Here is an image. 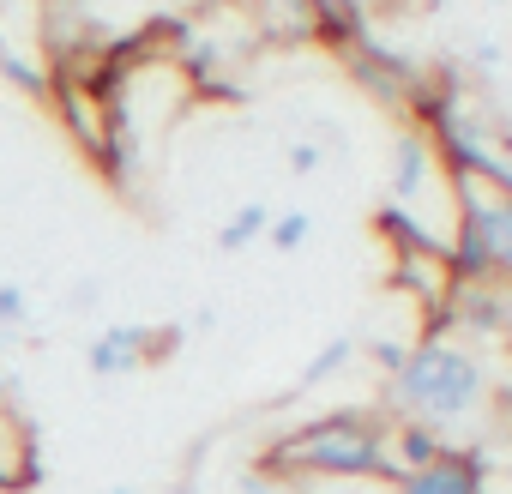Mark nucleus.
Here are the masks:
<instances>
[{
    "instance_id": "f257e3e1",
    "label": "nucleus",
    "mask_w": 512,
    "mask_h": 494,
    "mask_svg": "<svg viewBox=\"0 0 512 494\" xmlns=\"http://www.w3.org/2000/svg\"><path fill=\"white\" fill-rule=\"evenodd\" d=\"M386 428L392 416L380 404H350V410H326L290 434H278L260 452V476L272 482H296V476H380L392 482L386 464Z\"/></svg>"
},
{
    "instance_id": "f03ea898",
    "label": "nucleus",
    "mask_w": 512,
    "mask_h": 494,
    "mask_svg": "<svg viewBox=\"0 0 512 494\" xmlns=\"http://www.w3.org/2000/svg\"><path fill=\"white\" fill-rule=\"evenodd\" d=\"M482 404H488V374H482V362H476L470 350H458V344H422V338L410 344L404 368L386 380V398H380L386 416L428 422V428H440L446 440H452V428L470 422Z\"/></svg>"
},
{
    "instance_id": "7ed1b4c3",
    "label": "nucleus",
    "mask_w": 512,
    "mask_h": 494,
    "mask_svg": "<svg viewBox=\"0 0 512 494\" xmlns=\"http://www.w3.org/2000/svg\"><path fill=\"white\" fill-rule=\"evenodd\" d=\"M452 193H458V229L482 241V254L494 260V278L512 284V199L470 181V175H446Z\"/></svg>"
},
{
    "instance_id": "20e7f679",
    "label": "nucleus",
    "mask_w": 512,
    "mask_h": 494,
    "mask_svg": "<svg viewBox=\"0 0 512 494\" xmlns=\"http://www.w3.org/2000/svg\"><path fill=\"white\" fill-rule=\"evenodd\" d=\"M488 470H494V458H488L482 440H464V446L452 440L434 464L398 476L392 494H488Z\"/></svg>"
},
{
    "instance_id": "39448f33",
    "label": "nucleus",
    "mask_w": 512,
    "mask_h": 494,
    "mask_svg": "<svg viewBox=\"0 0 512 494\" xmlns=\"http://www.w3.org/2000/svg\"><path fill=\"white\" fill-rule=\"evenodd\" d=\"M175 344H181V326H109L85 350V368L97 380H115V374H133L157 356H175Z\"/></svg>"
},
{
    "instance_id": "423d86ee",
    "label": "nucleus",
    "mask_w": 512,
    "mask_h": 494,
    "mask_svg": "<svg viewBox=\"0 0 512 494\" xmlns=\"http://www.w3.org/2000/svg\"><path fill=\"white\" fill-rule=\"evenodd\" d=\"M344 73H350L380 109H410V97H416V85H422L428 67H416L404 49H380V43H368V49L344 55Z\"/></svg>"
},
{
    "instance_id": "0eeeda50",
    "label": "nucleus",
    "mask_w": 512,
    "mask_h": 494,
    "mask_svg": "<svg viewBox=\"0 0 512 494\" xmlns=\"http://www.w3.org/2000/svg\"><path fill=\"white\" fill-rule=\"evenodd\" d=\"M49 109L61 115V127H67V139L97 163L103 157V145H109V115H103V103L79 85V79H61V73H49Z\"/></svg>"
},
{
    "instance_id": "6e6552de",
    "label": "nucleus",
    "mask_w": 512,
    "mask_h": 494,
    "mask_svg": "<svg viewBox=\"0 0 512 494\" xmlns=\"http://www.w3.org/2000/svg\"><path fill=\"white\" fill-rule=\"evenodd\" d=\"M308 19H314V43L332 49L338 61L374 43V25H368L362 0H308Z\"/></svg>"
},
{
    "instance_id": "1a4fd4ad",
    "label": "nucleus",
    "mask_w": 512,
    "mask_h": 494,
    "mask_svg": "<svg viewBox=\"0 0 512 494\" xmlns=\"http://www.w3.org/2000/svg\"><path fill=\"white\" fill-rule=\"evenodd\" d=\"M452 314H458V332L506 338V326H512V284H452Z\"/></svg>"
},
{
    "instance_id": "9d476101",
    "label": "nucleus",
    "mask_w": 512,
    "mask_h": 494,
    "mask_svg": "<svg viewBox=\"0 0 512 494\" xmlns=\"http://www.w3.org/2000/svg\"><path fill=\"white\" fill-rule=\"evenodd\" d=\"M374 235L392 247L398 260H416V254H440V260H446V241H440L410 205H398V199H380V205H374Z\"/></svg>"
},
{
    "instance_id": "9b49d317",
    "label": "nucleus",
    "mask_w": 512,
    "mask_h": 494,
    "mask_svg": "<svg viewBox=\"0 0 512 494\" xmlns=\"http://www.w3.org/2000/svg\"><path fill=\"white\" fill-rule=\"evenodd\" d=\"M446 446H452V440H446L440 428L410 422V416H392V428H386V464H392V482L410 476V470H422V464H434Z\"/></svg>"
},
{
    "instance_id": "f8f14e48",
    "label": "nucleus",
    "mask_w": 512,
    "mask_h": 494,
    "mask_svg": "<svg viewBox=\"0 0 512 494\" xmlns=\"http://www.w3.org/2000/svg\"><path fill=\"white\" fill-rule=\"evenodd\" d=\"M37 476H43L37 446H31V434H25V422L7 410V398H0V494H25Z\"/></svg>"
},
{
    "instance_id": "ddd939ff",
    "label": "nucleus",
    "mask_w": 512,
    "mask_h": 494,
    "mask_svg": "<svg viewBox=\"0 0 512 494\" xmlns=\"http://www.w3.org/2000/svg\"><path fill=\"white\" fill-rule=\"evenodd\" d=\"M428 175H434V145H428V133L404 127L398 145H392V163H386V187H392V199L410 205V199L428 187Z\"/></svg>"
},
{
    "instance_id": "4468645a",
    "label": "nucleus",
    "mask_w": 512,
    "mask_h": 494,
    "mask_svg": "<svg viewBox=\"0 0 512 494\" xmlns=\"http://www.w3.org/2000/svg\"><path fill=\"white\" fill-rule=\"evenodd\" d=\"M386 284H392L398 296L422 302V308H434V302H446V296H452V278H446V260H440V254H416V260H398Z\"/></svg>"
},
{
    "instance_id": "2eb2a0df",
    "label": "nucleus",
    "mask_w": 512,
    "mask_h": 494,
    "mask_svg": "<svg viewBox=\"0 0 512 494\" xmlns=\"http://www.w3.org/2000/svg\"><path fill=\"white\" fill-rule=\"evenodd\" d=\"M260 31L278 43H314V19H308V0H260Z\"/></svg>"
},
{
    "instance_id": "dca6fc26",
    "label": "nucleus",
    "mask_w": 512,
    "mask_h": 494,
    "mask_svg": "<svg viewBox=\"0 0 512 494\" xmlns=\"http://www.w3.org/2000/svg\"><path fill=\"white\" fill-rule=\"evenodd\" d=\"M0 79L19 85L31 103H49V61L25 55V49H19V43H7V37H0Z\"/></svg>"
},
{
    "instance_id": "f3484780",
    "label": "nucleus",
    "mask_w": 512,
    "mask_h": 494,
    "mask_svg": "<svg viewBox=\"0 0 512 494\" xmlns=\"http://www.w3.org/2000/svg\"><path fill=\"white\" fill-rule=\"evenodd\" d=\"M266 229H272V205H266V199H247V205L217 229V247H223V254H241V247H253Z\"/></svg>"
},
{
    "instance_id": "a211bd4d",
    "label": "nucleus",
    "mask_w": 512,
    "mask_h": 494,
    "mask_svg": "<svg viewBox=\"0 0 512 494\" xmlns=\"http://www.w3.org/2000/svg\"><path fill=\"white\" fill-rule=\"evenodd\" d=\"M356 356H362V344H356L350 332H338V338H326V350H320V356H314V362L302 368V386H326V380H332L338 368H350Z\"/></svg>"
},
{
    "instance_id": "6ab92c4d",
    "label": "nucleus",
    "mask_w": 512,
    "mask_h": 494,
    "mask_svg": "<svg viewBox=\"0 0 512 494\" xmlns=\"http://www.w3.org/2000/svg\"><path fill=\"white\" fill-rule=\"evenodd\" d=\"M314 235V217L308 211H272V229H266V241L278 247V254H296V247Z\"/></svg>"
},
{
    "instance_id": "aec40b11",
    "label": "nucleus",
    "mask_w": 512,
    "mask_h": 494,
    "mask_svg": "<svg viewBox=\"0 0 512 494\" xmlns=\"http://www.w3.org/2000/svg\"><path fill=\"white\" fill-rule=\"evenodd\" d=\"M25 320H31L25 284H0V332H13V326H25Z\"/></svg>"
},
{
    "instance_id": "412c9836",
    "label": "nucleus",
    "mask_w": 512,
    "mask_h": 494,
    "mask_svg": "<svg viewBox=\"0 0 512 494\" xmlns=\"http://www.w3.org/2000/svg\"><path fill=\"white\" fill-rule=\"evenodd\" d=\"M362 356H368V362H374V368H380V374L392 380V374L404 368V356H410V344H398V338H374V344H362Z\"/></svg>"
},
{
    "instance_id": "4be33fe9",
    "label": "nucleus",
    "mask_w": 512,
    "mask_h": 494,
    "mask_svg": "<svg viewBox=\"0 0 512 494\" xmlns=\"http://www.w3.org/2000/svg\"><path fill=\"white\" fill-rule=\"evenodd\" d=\"M320 157H326V151H320V145H308V139H302V145H290V175H314V169H320Z\"/></svg>"
},
{
    "instance_id": "5701e85b",
    "label": "nucleus",
    "mask_w": 512,
    "mask_h": 494,
    "mask_svg": "<svg viewBox=\"0 0 512 494\" xmlns=\"http://www.w3.org/2000/svg\"><path fill=\"white\" fill-rule=\"evenodd\" d=\"M476 67H482V73H488V67H500V49H494V43H482V49H476Z\"/></svg>"
},
{
    "instance_id": "b1692460",
    "label": "nucleus",
    "mask_w": 512,
    "mask_h": 494,
    "mask_svg": "<svg viewBox=\"0 0 512 494\" xmlns=\"http://www.w3.org/2000/svg\"><path fill=\"white\" fill-rule=\"evenodd\" d=\"M241 488H247V494H272V482H266V476H260V470H253V476H247V482H241Z\"/></svg>"
},
{
    "instance_id": "393cba45",
    "label": "nucleus",
    "mask_w": 512,
    "mask_h": 494,
    "mask_svg": "<svg viewBox=\"0 0 512 494\" xmlns=\"http://www.w3.org/2000/svg\"><path fill=\"white\" fill-rule=\"evenodd\" d=\"M109 494H139V488H109Z\"/></svg>"
},
{
    "instance_id": "a878e982",
    "label": "nucleus",
    "mask_w": 512,
    "mask_h": 494,
    "mask_svg": "<svg viewBox=\"0 0 512 494\" xmlns=\"http://www.w3.org/2000/svg\"><path fill=\"white\" fill-rule=\"evenodd\" d=\"M0 398H7V386H0Z\"/></svg>"
},
{
    "instance_id": "bb28decb",
    "label": "nucleus",
    "mask_w": 512,
    "mask_h": 494,
    "mask_svg": "<svg viewBox=\"0 0 512 494\" xmlns=\"http://www.w3.org/2000/svg\"><path fill=\"white\" fill-rule=\"evenodd\" d=\"M253 7H260V0H253Z\"/></svg>"
}]
</instances>
